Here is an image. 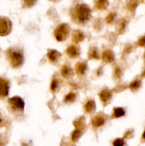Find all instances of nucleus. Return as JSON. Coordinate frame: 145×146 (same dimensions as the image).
Listing matches in <instances>:
<instances>
[{
  "label": "nucleus",
  "instance_id": "15",
  "mask_svg": "<svg viewBox=\"0 0 145 146\" xmlns=\"http://www.w3.org/2000/svg\"><path fill=\"white\" fill-rule=\"evenodd\" d=\"M87 70V64L86 63L84 62H79L75 66V71L78 74L82 75L85 74V71Z\"/></svg>",
  "mask_w": 145,
  "mask_h": 146
},
{
  "label": "nucleus",
  "instance_id": "13",
  "mask_svg": "<svg viewBox=\"0 0 145 146\" xmlns=\"http://www.w3.org/2000/svg\"><path fill=\"white\" fill-rule=\"evenodd\" d=\"M66 54L71 58H75L79 55V50L75 46H70L67 48Z\"/></svg>",
  "mask_w": 145,
  "mask_h": 146
},
{
  "label": "nucleus",
  "instance_id": "31",
  "mask_svg": "<svg viewBox=\"0 0 145 146\" xmlns=\"http://www.w3.org/2000/svg\"><path fill=\"white\" fill-rule=\"evenodd\" d=\"M142 139L144 140L145 141V130H144V131L143 134H142Z\"/></svg>",
  "mask_w": 145,
  "mask_h": 146
},
{
  "label": "nucleus",
  "instance_id": "22",
  "mask_svg": "<svg viewBox=\"0 0 145 146\" xmlns=\"http://www.w3.org/2000/svg\"><path fill=\"white\" fill-rule=\"evenodd\" d=\"M75 98H76V95H75V94L71 92L65 96V98H64V101H65V103L73 102V101L75 100Z\"/></svg>",
  "mask_w": 145,
  "mask_h": 146
},
{
  "label": "nucleus",
  "instance_id": "4",
  "mask_svg": "<svg viewBox=\"0 0 145 146\" xmlns=\"http://www.w3.org/2000/svg\"><path fill=\"white\" fill-rule=\"evenodd\" d=\"M70 31V27L67 24H61L56 27L54 31V35L58 41H63L66 39Z\"/></svg>",
  "mask_w": 145,
  "mask_h": 146
},
{
  "label": "nucleus",
  "instance_id": "16",
  "mask_svg": "<svg viewBox=\"0 0 145 146\" xmlns=\"http://www.w3.org/2000/svg\"><path fill=\"white\" fill-rule=\"evenodd\" d=\"M127 21L125 19H121L117 22L116 24V30L117 32L122 33L125 30V27H126Z\"/></svg>",
  "mask_w": 145,
  "mask_h": 146
},
{
  "label": "nucleus",
  "instance_id": "24",
  "mask_svg": "<svg viewBox=\"0 0 145 146\" xmlns=\"http://www.w3.org/2000/svg\"><path fill=\"white\" fill-rule=\"evenodd\" d=\"M112 145L113 146H124L125 145V141L122 138H117L113 141Z\"/></svg>",
  "mask_w": 145,
  "mask_h": 146
},
{
  "label": "nucleus",
  "instance_id": "12",
  "mask_svg": "<svg viewBox=\"0 0 145 146\" xmlns=\"http://www.w3.org/2000/svg\"><path fill=\"white\" fill-rule=\"evenodd\" d=\"M61 73L62 76L65 78H70L73 75V71L72 69L68 65H64L61 68Z\"/></svg>",
  "mask_w": 145,
  "mask_h": 146
},
{
  "label": "nucleus",
  "instance_id": "30",
  "mask_svg": "<svg viewBox=\"0 0 145 146\" xmlns=\"http://www.w3.org/2000/svg\"><path fill=\"white\" fill-rule=\"evenodd\" d=\"M35 2L36 1H25V3L28 6H31L32 4H34Z\"/></svg>",
  "mask_w": 145,
  "mask_h": 146
},
{
  "label": "nucleus",
  "instance_id": "3",
  "mask_svg": "<svg viewBox=\"0 0 145 146\" xmlns=\"http://www.w3.org/2000/svg\"><path fill=\"white\" fill-rule=\"evenodd\" d=\"M8 105L11 112L14 113H21L24 111V102L20 97L14 96L9 98Z\"/></svg>",
  "mask_w": 145,
  "mask_h": 146
},
{
  "label": "nucleus",
  "instance_id": "21",
  "mask_svg": "<svg viewBox=\"0 0 145 146\" xmlns=\"http://www.w3.org/2000/svg\"><path fill=\"white\" fill-rule=\"evenodd\" d=\"M140 86H141V81L140 80L136 79L132 81V82L129 84V88H130L132 91H136L137 89H139Z\"/></svg>",
  "mask_w": 145,
  "mask_h": 146
},
{
  "label": "nucleus",
  "instance_id": "11",
  "mask_svg": "<svg viewBox=\"0 0 145 146\" xmlns=\"http://www.w3.org/2000/svg\"><path fill=\"white\" fill-rule=\"evenodd\" d=\"M105 123V119L102 115H98L92 119V124L95 127H100L104 125Z\"/></svg>",
  "mask_w": 145,
  "mask_h": 146
},
{
  "label": "nucleus",
  "instance_id": "33",
  "mask_svg": "<svg viewBox=\"0 0 145 146\" xmlns=\"http://www.w3.org/2000/svg\"><path fill=\"white\" fill-rule=\"evenodd\" d=\"M21 146H28V144L25 143H23L22 144H21Z\"/></svg>",
  "mask_w": 145,
  "mask_h": 146
},
{
  "label": "nucleus",
  "instance_id": "32",
  "mask_svg": "<svg viewBox=\"0 0 145 146\" xmlns=\"http://www.w3.org/2000/svg\"><path fill=\"white\" fill-rule=\"evenodd\" d=\"M142 76H143V77H145V68H144V70L143 72H142Z\"/></svg>",
  "mask_w": 145,
  "mask_h": 146
},
{
  "label": "nucleus",
  "instance_id": "8",
  "mask_svg": "<svg viewBox=\"0 0 145 146\" xmlns=\"http://www.w3.org/2000/svg\"><path fill=\"white\" fill-rule=\"evenodd\" d=\"M102 59L104 62L112 63L115 60V56L110 50H105L102 54Z\"/></svg>",
  "mask_w": 145,
  "mask_h": 146
},
{
  "label": "nucleus",
  "instance_id": "2",
  "mask_svg": "<svg viewBox=\"0 0 145 146\" xmlns=\"http://www.w3.org/2000/svg\"><path fill=\"white\" fill-rule=\"evenodd\" d=\"M7 57L10 65L13 68H18L24 62L23 52L16 47H11L6 51Z\"/></svg>",
  "mask_w": 145,
  "mask_h": 146
},
{
  "label": "nucleus",
  "instance_id": "5",
  "mask_svg": "<svg viewBox=\"0 0 145 146\" xmlns=\"http://www.w3.org/2000/svg\"><path fill=\"white\" fill-rule=\"evenodd\" d=\"M11 22L8 18L0 17V36H7L11 32Z\"/></svg>",
  "mask_w": 145,
  "mask_h": 146
},
{
  "label": "nucleus",
  "instance_id": "27",
  "mask_svg": "<svg viewBox=\"0 0 145 146\" xmlns=\"http://www.w3.org/2000/svg\"><path fill=\"white\" fill-rule=\"evenodd\" d=\"M136 44H137L139 46H145V35H144L143 36H142L139 40H138Z\"/></svg>",
  "mask_w": 145,
  "mask_h": 146
},
{
  "label": "nucleus",
  "instance_id": "23",
  "mask_svg": "<svg viewBox=\"0 0 145 146\" xmlns=\"http://www.w3.org/2000/svg\"><path fill=\"white\" fill-rule=\"evenodd\" d=\"M115 17H116V14H115V13H109V14L106 17V21L107 23H109V24H110V23H112V21H114Z\"/></svg>",
  "mask_w": 145,
  "mask_h": 146
},
{
  "label": "nucleus",
  "instance_id": "7",
  "mask_svg": "<svg viewBox=\"0 0 145 146\" xmlns=\"http://www.w3.org/2000/svg\"><path fill=\"white\" fill-rule=\"evenodd\" d=\"M99 96L100 100L102 101V102L103 104H106L110 101V99L112 98V93L110 91H109L108 89H104L100 93Z\"/></svg>",
  "mask_w": 145,
  "mask_h": 146
},
{
  "label": "nucleus",
  "instance_id": "25",
  "mask_svg": "<svg viewBox=\"0 0 145 146\" xmlns=\"http://www.w3.org/2000/svg\"><path fill=\"white\" fill-rule=\"evenodd\" d=\"M58 82L57 79H53L52 81H51V91H54L56 90V88H58Z\"/></svg>",
  "mask_w": 145,
  "mask_h": 146
},
{
  "label": "nucleus",
  "instance_id": "1",
  "mask_svg": "<svg viewBox=\"0 0 145 146\" xmlns=\"http://www.w3.org/2000/svg\"><path fill=\"white\" fill-rule=\"evenodd\" d=\"M91 9L87 4H80L75 6L72 11V19L80 24H85L90 18Z\"/></svg>",
  "mask_w": 145,
  "mask_h": 146
},
{
  "label": "nucleus",
  "instance_id": "14",
  "mask_svg": "<svg viewBox=\"0 0 145 146\" xmlns=\"http://www.w3.org/2000/svg\"><path fill=\"white\" fill-rule=\"evenodd\" d=\"M85 111L86 113H91L92 111H94L96 108V105H95V103L93 100H89L86 102V104H85Z\"/></svg>",
  "mask_w": 145,
  "mask_h": 146
},
{
  "label": "nucleus",
  "instance_id": "10",
  "mask_svg": "<svg viewBox=\"0 0 145 146\" xmlns=\"http://www.w3.org/2000/svg\"><path fill=\"white\" fill-rule=\"evenodd\" d=\"M84 34L80 30H74L72 34V39L75 43H79L84 39Z\"/></svg>",
  "mask_w": 145,
  "mask_h": 146
},
{
  "label": "nucleus",
  "instance_id": "20",
  "mask_svg": "<svg viewBox=\"0 0 145 146\" xmlns=\"http://www.w3.org/2000/svg\"><path fill=\"white\" fill-rule=\"evenodd\" d=\"M95 7L98 9H105L107 7L109 2L107 1H97L95 2Z\"/></svg>",
  "mask_w": 145,
  "mask_h": 146
},
{
  "label": "nucleus",
  "instance_id": "35",
  "mask_svg": "<svg viewBox=\"0 0 145 146\" xmlns=\"http://www.w3.org/2000/svg\"><path fill=\"white\" fill-rule=\"evenodd\" d=\"M144 58H145V53H144Z\"/></svg>",
  "mask_w": 145,
  "mask_h": 146
},
{
  "label": "nucleus",
  "instance_id": "18",
  "mask_svg": "<svg viewBox=\"0 0 145 146\" xmlns=\"http://www.w3.org/2000/svg\"><path fill=\"white\" fill-rule=\"evenodd\" d=\"M125 114V111L122 108H115L113 110L112 116L113 118H120V117L124 116Z\"/></svg>",
  "mask_w": 145,
  "mask_h": 146
},
{
  "label": "nucleus",
  "instance_id": "28",
  "mask_svg": "<svg viewBox=\"0 0 145 146\" xmlns=\"http://www.w3.org/2000/svg\"><path fill=\"white\" fill-rule=\"evenodd\" d=\"M115 76L117 77V78H119V76H121V71L120 69H119V68H118V67H117L116 69H115Z\"/></svg>",
  "mask_w": 145,
  "mask_h": 146
},
{
  "label": "nucleus",
  "instance_id": "34",
  "mask_svg": "<svg viewBox=\"0 0 145 146\" xmlns=\"http://www.w3.org/2000/svg\"><path fill=\"white\" fill-rule=\"evenodd\" d=\"M2 121H3V120H2V118H1V115H0V125H1V124L2 123Z\"/></svg>",
  "mask_w": 145,
  "mask_h": 146
},
{
  "label": "nucleus",
  "instance_id": "29",
  "mask_svg": "<svg viewBox=\"0 0 145 146\" xmlns=\"http://www.w3.org/2000/svg\"><path fill=\"white\" fill-rule=\"evenodd\" d=\"M4 145H5V140L2 135H0V146H4Z\"/></svg>",
  "mask_w": 145,
  "mask_h": 146
},
{
  "label": "nucleus",
  "instance_id": "9",
  "mask_svg": "<svg viewBox=\"0 0 145 146\" xmlns=\"http://www.w3.org/2000/svg\"><path fill=\"white\" fill-rule=\"evenodd\" d=\"M47 56H48L49 61H51V62H56L58 58L61 56V54L56 50L52 49L48 51Z\"/></svg>",
  "mask_w": 145,
  "mask_h": 146
},
{
  "label": "nucleus",
  "instance_id": "26",
  "mask_svg": "<svg viewBox=\"0 0 145 146\" xmlns=\"http://www.w3.org/2000/svg\"><path fill=\"white\" fill-rule=\"evenodd\" d=\"M137 1H130L129 3V5H128V9L130 10V11H134L137 6Z\"/></svg>",
  "mask_w": 145,
  "mask_h": 146
},
{
  "label": "nucleus",
  "instance_id": "19",
  "mask_svg": "<svg viewBox=\"0 0 145 146\" xmlns=\"http://www.w3.org/2000/svg\"><path fill=\"white\" fill-rule=\"evenodd\" d=\"M88 56H89L90 58H93V59H99L100 58L98 50L95 46L91 47L89 49Z\"/></svg>",
  "mask_w": 145,
  "mask_h": 146
},
{
  "label": "nucleus",
  "instance_id": "17",
  "mask_svg": "<svg viewBox=\"0 0 145 146\" xmlns=\"http://www.w3.org/2000/svg\"><path fill=\"white\" fill-rule=\"evenodd\" d=\"M82 129H79V128H75V131L72 133L71 134V139L73 142H76L78 139L80 138V137L82 135Z\"/></svg>",
  "mask_w": 145,
  "mask_h": 146
},
{
  "label": "nucleus",
  "instance_id": "6",
  "mask_svg": "<svg viewBox=\"0 0 145 146\" xmlns=\"http://www.w3.org/2000/svg\"><path fill=\"white\" fill-rule=\"evenodd\" d=\"M9 91V83L7 79L0 77V98L7 97Z\"/></svg>",
  "mask_w": 145,
  "mask_h": 146
}]
</instances>
